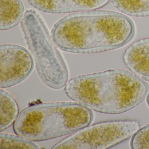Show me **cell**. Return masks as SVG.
Wrapping results in <instances>:
<instances>
[{
	"instance_id": "obj_9",
	"label": "cell",
	"mask_w": 149,
	"mask_h": 149,
	"mask_svg": "<svg viewBox=\"0 0 149 149\" xmlns=\"http://www.w3.org/2000/svg\"><path fill=\"white\" fill-rule=\"evenodd\" d=\"M25 13L21 0H0V30L16 26L21 22Z\"/></svg>"
},
{
	"instance_id": "obj_7",
	"label": "cell",
	"mask_w": 149,
	"mask_h": 149,
	"mask_svg": "<svg viewBox=\"0 0 149 149\" xmlns=\"http://www.w3.org/2000/svg\"><path fill=\"white\" fill-rule=\"evenodd\" d=\"M39 11L52 14L74 13L97 10L107 5L110 0H27Z\"/></svg>"
},
{
	"instance_id": "obj_5",
	"label": "cell",
	"mask_w": 149,
	"mask_h": 149,
	"mask_svg": "<svg viewBox=\"0 0 149 149\" xmlns=\"http://www.w3.org/2000/svg\"><path fill=\"white\" fill-rule=\"evenodd\" d=\"M140 129V123L136 120L100 122L73 133L52 149H109L130 138Z\"/></svg>"
},
{
	"instance_id": "obj_2",
	"label": "cell",
	"mask_w": 149,
	"mask_h": 149,
	"mask_svg": "<svg viewBox=\"0 0 149 149\" xmlns=\"http://www.w3.org/2000/svg\"><path fill=\"white\" fill-rule=\"evenodd\" d=\"M64 88L71 100L91 110L118 114L141 103L148 95L149 86L134 74L113 69L76 77Z\"/></svg>"
},
{
	"instance_id": "obj_13",
	"label": "cell",
	"mask_w": 149,
	"mask_h": 149,
	"mask_svg": "<svg viewBox=\"0 0 149 149\" xmlns=\"http://www.w3.org/2000/svg\"><path fill=\"white\" fill-rule=\"evenodd\" d=\"M131 147L133 149H149V124L139 129L132 136Z\"/></svg>"
},
{
	"instance_id": "obj_6",
	"label": "cell",
	"mask_w": 149,
	"mask_h": 149,
	"mask_svg": "<svg viewBox=\"0 0 149 149\" xmlns=\"http://www.w3.org/2000/svg\"><path fill=\"white\" fill-rule=\"evenodd\" d=\"M34 62L30 52L15 44L0 45V88H6L26 80L33 71Z\"/></svg>"
},
{
	"instance_id": "obj_8",
	"label": "cell",
	"mask_w": 149,
	"mask_h": 149,
	"mask_svg": "<svg viewBox=\"0 0 149 149\" xmlns=\"http://www.w3.org/2000/svg\"><path fill=\"white\" fill-rule=\"evenodd\" d=\"M123 60L133 74L149 81V38L132 44L125 52Z\"/></svg>"
},
{
	"instance_id": "obj_12",
	"label": "cell",
	"mask_w": 149,
	"mask_h": 149,
	"mask_svg": "<svg viewBox=\"0 0 149 149\" xmlns=\"http://www.w3.org/2000/svg\"><path fill=\"white\" fill-rule=\"evenodd\" d=\"M39 146L33 141L20 136L1 133L0 149H39Z\"/></svg>"
},
{
	"instance_id": "obj_3",
	"label": "cell",
	"mask_w": 149,
	"mask_h": 149,
	"mask_svg": "<svg viewBox=\"0 0 149 149\" xmlns=\"http://www.w3.org/2000/svg\"><path fill=\"white\" fill-rule=\"evenodd\" d=\"M93 118L91 110L76 102L37 103L22 111L13 128L16 135L40 142L73 134Z\"/></svg>"
},
{
	"instance_id": "obj_10",
	"label": "cell",
	"mask_w": 149,
	"mask_h": 149,
	"mask_svg": "<svg viewBox=\"0 0 149 149\" xmlns=\"http://www.w3.org/2000/svg\"><path fill=\"white\" fill-rule=\"evenodd\" d=\"M18 104L10 94L0 90V132L8 129L15 122L19 114Z\"/></svg>"
},
{
	"instance_id": "obj_11",
	"label": "cell",
	"mask_w": 149,
	"mask_h": 149,
	"mask_svg": "<svg viewBox=\"0 0 149 149\" xmlns=\"http://www.w3.org/2000/svg\"><path fill=\"white\" fill-rule=\"evenodd\" d=\"M119 11L133 17L149 16V0H111Z\"/></svg>"
},
{
	"instance_id": "obj_14",
	"label": "cell",
	"mask_w": 149,
	"mask_h": 149,
	"mask_svg": "<svg viewBox=\"0 0 149 149\" xmlns=\"http://www.w3.org/2000/svg\"><path fill=\"white\" fill-rule=\"evenodd\" d=\"M146 102H147V104L149 107V91L147 96V97H146Z\"/></svg>"
},
{
	"instance_id": "obj_1",
	"label": "cell",
	"mask_w": 149,
	"mask_h": 149,
	"mask_svg": "<svg viewBox=\"0 0 149 149\" xmlns=\"http://www.w3.org/2000/svg\"><path fill=\"white\" fill-rule=\"evenodd\" d=\"M135 26L123 14L108 10L72 13L59 20L51 35L63 51L92 54L120 48L134 37Z\"/></svg>"
},
{
	"instance_id": "obj_4",
	"label": "cell",
	"mask_w": 149,
	"mask_h": 149,
	"mask_svg": "<svg viewBox=\"0 0 149 149\" xmlns=\"http://www.w3.org/2000/svg\"><path fill=\"white\" fill-rule=\"evenodd\" d=\"M20 23L42 82L53 89L65 87L69 78L68 68L42 17L36 10L29 9L25 12Z\"/></svg>"
}]
</instances>
